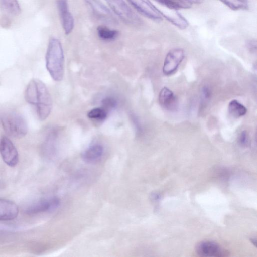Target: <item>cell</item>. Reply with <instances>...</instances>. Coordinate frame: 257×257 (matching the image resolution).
Instances as JSON below:
<instances>
[{"label":"cell","mask_w":257,"mask_h":257,"mask_svg":"<svg viewBox=\"0 0 257 257\" xmlns=\"http://www.w3.org/2000/svg\"><path fill=\"white\" fill-rule=\"evenodd\" d=\"M25 98L28 103L35 106L40 120H44L48 117L52 109V101L46 86L41 81L33 79L29 82L25 92Z\"/></svg>","instance_id":"cell-1"},{"label":"cell","mask_w":257,"mask_h":257,"mask_svg":"<svg viewBox=\"0 0 257 257\" xmlns=\"http://www.w3.org/2000/svg\"><path fill=\"white\" fill-rule=\"evenodd\" d=\"M46 67L50 76L56 81H61L64 75V54L60 41L49 40L46 54Z\"/></svg>","instance_id":"cell-2"},{"label":"cell","mask_w":257,"mask_h":257,"mask_svg":"<svg viewBox=\"0 0 257 257\" xmlns=\"http://www.w3.org/2000/svg\"><path fill=\"white\" fill-rule=\"evenodd\" d=\"M2 124L5 132L9 136L15 138L24 137L28 132V125L25 119L16 112L4 116L2 118Z\"/></svg>","instance_id":"cell-3"},{"label":"cell","mask_w":257,"mask_h":257,"mask_svg":"<svg viewBox=\"0 0 257 257\" xmlns=\"http://www.w3.org/2000/svg\"><path fill=\"white\" fill-rule=\"evenodd\" d=\"M113 12L124 22L132 25L141 23V19L123 0H106Z\"/></svg>","instance_id":"cell-4"},{"label":"cell","mask_w":257,"mask_h":257,"mask_svg":"<svg viewBox=\"0 0 257 257\" xmlns=\"http://www.w3.org/2000/svg\"><path fill=\"white\" fill-rule=\"evenodd\" d=\"M0 155L4 162L10 167L15 166L19 162V154L16 147L6 136L0 139Z\"/></svg>","instance_id":"cell-5"},{"label":"cell","mask_w":257,"mask_h":257,"mask_svg":"<svg viewBox=\"0 0 257 257\" xmlns=\"http://www.w3.org/2000/svg\"><path fill=\"white\" fill-rule=\"evenodd\" d=\"M184 56V52L181 48L171 50L164 60L163 67L164 74L166 75L173 74L177 70Z\"/></svg>","instance_id":"cell-6"},{"label":"cell","mask_w":257,"mask_h":257,"mask_svg":"<svg viewBox=\"0 0 257 257\" xmlns=\"http://www.w3.org/2000/svg\"><path fill=\"white\" fill-rule=\"evenodd\" d=\"M93 15L106 23H115L116 19L109 9L99 0H84Z\"/></svg>","instance_id":"cell-7"},{"label":"cell","mask_w":257,"mask_h":257,"mask_svg":"<svg viewBox=\"0 0 257 257\" xmlns=\"http://www.w3.org/2000/svg\"><path fill=\"white\" fill-rule=\"evenodd\" d=\"M138 12L146 17L155 21L163 17L158 9L148 0H127Z\"/></svg>","instance_id":"cell-8"},{"label":"cell","mask_w":257,"mask_h":257,"mask_svg":"<svg viewBox=\"0 0 257 257\" xmlns=\"http://www.w3.org/2000/svg\"><path fill=\"white\" fill-rule=\"evenodd\" d=\"M196 253L201 256H225L228 252L221 248L217 243L211 241H202L198 244L195 248Z\"/></svg>","instance_id":"cell-9"},{"label":"cell","mask_w":257,"mask_h":257,"mask_svg":"<svg viewBox=\"0 0 257 257\" xmlns=\"http://www.w3.org/2000/svg\"><path fill=\"white\" fill-rule=\"evenodd\" d=\"M56 5L63 28L65 34L68 35L74 28V21L69 10L67 0H57Z\"/></svg>","instance_id":"cell-10"},{"label":"cell","mask_w":257,"mask_h":257,"mask_svg":"<svg viewBox=\"0 0 257 257\" xmlns=\"http://www.w3.org/2000/svg\"><path fill=\"white\" fill-rule=\"evenodd\" d=\"M59 204L60 200L57 198L40 200L30 205L26 209L25 212L28 214L33 215L52 211L57 208Z\"/></svg>","instance_id":"cell-11"},{"label":"cell","mask_w":257,"mask_h":257,"mask_svg":"<svg viewBox=\"0 0 257 257\" xmlns=\"http://www.w3.org/2000/svg\"><path fill=\"white\" fill-rule=\"evenodd\" d=\"M162 8L158 9L162 17H165L173 25L181 29H186L189 25L187 20L177 10L172 9L162 6Z\"/></svg>","instance_id":"cell-12"},{"label":"cell","mask_w":257,"mask_h":257,"mask_svg":"<svg viewBox=\"0 0 257 257\" xmlns=\"http://www.w3.org/2000/svg\"><path fill=\"white\" fill-rule=\"evenodd\" d=\"M19 208L13 201L0 199V220L8 221L13 220L18 216Z\"/></svg>","instance_id":"cell-13"},{"label":"cell","mask_w":257,"mask_h":257,"mask_svg":"<svg viewBox=\"0 0 257 257\" xmlns=\"http://www.w3.org/2000/svg\"><path fill=\"white\" fill-rule=\"evenodd\" d=\"M159 101L161 106L168 111L176 110L178 106L176 96L166 87L163 88L159 93Z\"/></svg>","instance_id":"cell-14"},{"label":"cell","mask_w":257,"mask_h":257,"mask_svg":"<svg viewBox=\"0 0 257 257\" xmlns=\"http://www.w3.org/2000/svg\"><path fill=\"white\" fill-rule=\"evenodd\" d=\"M103 152L102 146L94 144L88 147L83 153L82 158L87 162H93L101 158Z\"/></svg>","instance_id":"cell-15"},{"label":"cell","mask_w":257,"mask_h":257,"mask_svg":"<svg viewBox=\"0 0 257 257\" xmlns=\"http://www.w3.org/2000/svg\"><path fill=\"white\" fill-rule=\"evenodd\" d=\"M161 6L168 8L179 10L189 9L192 4L188 0H154Z\"/></svg>","instance_id":"cell-16"},{"label":"cell","mask_w":257,"mask_h":257,"mask_svg":"<svg viewBox=\"0 0 257 257\" xmlns=\"http://www.w3.org/2000/svg\"><path fill=\"white\" fill-rule=\"evenodd\" d=\"M0 5L5 12L12 15H17L21 12L18 0H0Z\"/></svg>","instance_id":"cell-17"},{"label":"cell","mask_w":257,"mask_h":257,"mask_svg":"<svg viewBox=\"0 0 257 257\" xmlns=\"http://www.w3.org/2000/svg\"><path fill=\"white\" fill-rule=\"evenodd\" d=\"M228 109L230 114L235 118L244 115L247 112L246 108L236 100L229 102Z\"/></svg>","instance_id":"cell-18"},{"label":"cell","mask_w":257,"mask_h":257,"mask_svg":"<svg viewBox=\"0 0 257 257\" xmlns=\"http://www.w3.org/2000/svg\"><path fill=\"white\" fill-rule=\"evenodd\" d=\"M98 36L102 40L110 41L115 39L118 35V31L111 29L103 25L99 26L97 28Z\"/></svg>","instance_id":"cell-19"},{"label":"cell","mask_w":257,"mask_h":257,"mask_svg":"<svg viewBox=\"0 0 257 257\" xmlns=\"http://www.w3.org/2000/svg\"><path fill=\"white\" fill-rule=\"evenodd\" d=\"M233 10H245L248 8L247 0H219Z\"/></svg>","instance_id":"cell-20"},{"label":"cell","mask_w":257,"mask_h":257,"mask_svg":"<svg viewBox=\"0 0 257 257\" xmlns=\"http://www.w3.org/2000/svg\"><path fill=\"white\" fill-rule=\"evenodd\" d=\"M89 118L103 120L107 116V111L103 108H95L91 110L87 114Z\"/></svg>","instance_id":"cell-21"},{"label":"cell","mask_w":257,"mask_h":257,"mask_svg":"<svg viewBox=\"0 0 257 257\" xmlns=\"http://www.w3.org/2000/svg\"><path fill=\"white\" fill-rule=\"evenodd\" d=\"M102 108L106 111L114 108L116 105L115 100L111 97H106L102 100Z\"/></svg>","instance_id":"cell-22"},{"label":"cell","mask_w":257,"mask_h":257,"mask_svg":"<svg viewBox=\"0 0 257 257\" xmlns=\"http://www.w3.org/2000/svg\"><path fill=\"white\" fill-rule=\"evenodd\" d=\"M248 141L249 137L248 133L246 131H243L239 136V142L242 145L246 146L248 144Z\"/></svg>","instance_id":"cell-23"},{"label":"cell","mask_w":257,"mask_h":257,"mask_svg":"<svg viewBox=\"0 0 257 257\" xmlns=\"http://www.w3.org/2000/svg\"><path fill=\"white\" fill-rule=\"evenodd\" d=\"M202 99L204 102L208 101L210 97L211 91L207 86H204L202 89Z\"/></svg>","instance_id":"cell-24"},{"label":"cell","mask_w":257,"mask_h":257,"mask_svg":"<svg viewBox=\"0 0 257 257\" xmlns=\"http://www.w3.org/2000/svg\"><path fill=\"white\" fill-rule=\"evenodd\" d=\"M247 45L248 48L250 50H253H253H254V51L256 50V41L255 40H250L248 41L247 43Z\"/></svg>","instance_id":"cell-25"},{"label":"cell","mask_w":257,"mask_h":257,"mask_svg":"<svg viewBox=\"0 0 257 257\" xmlns=\"http://www.w3.org/2000/svg\"><path fill=\"white\" fill-rule=\"evenodd\" d=\"M192 4H200L204 0H188Z\"/></svg>","instance_id":"cell-26"}]
</instances>
